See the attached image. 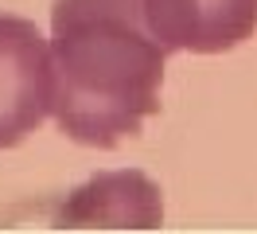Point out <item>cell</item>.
<instances>
[{
    "label": "cell",
    "mask_w": 257,
    "mask_h": 234,
    "mask_svg": "<svg viewBox=\"0 0 257 234\" xmlns=\"http://www.w3.org/2000/svg\"><path fill=\"white\" fill-rule=\"evenodd\" d=\"M168 47L152 35L145 0L51 4V113L63 137L117 148L160 109Z\"/></svg>",
    "instance_id": "6da1fadb"
},
{
    "label": "cell",
    "mask_w": 257,
    "mask_h": 234,
    "mask_svg": "<svg viewBox=\"0 0 257 234\" xmlns=\"http://www.w3.org/2000/svg\"><path fill=\"white\" fill-rule=\"evenodd\" d=\"M51 98V43L32 20L0 12V148L20 144L47 121Z\"/></svg>",
    "instance_id": "7a4b0ae2"
},
{
    "label": "cell",
    "mask_w": 257,
    "mask_h": 234,
    "mask_svg": "<svg viewBox=\"0 0 257 234\" xmlns=\"http://www.w3.org/2000/svg\"><path fill=\"white\" fill-rule=\"evenodd\" d=\"M145 20L168 51L222 55L253 39L257 0H145Z\"/></svg>",
    "instance_id": "3957f363"
},
{
    "label": "cell",
    "mask_w": 257,
    "mask_h": 234,
    "mask_svg": "<svg viewBox=\"0 0 257 234\" xmlns=\"http://www.w3.org/2000/svg\"><path fill=\"white\" fill-rule=\"evenodd\" d=\"M59 226H160L164 222V199L160 187L145 172H109L97 176L86 187H78L70 199L55 211Z\"/></svg>",
    "instance_id": "277c9868"
}]
</instances>
